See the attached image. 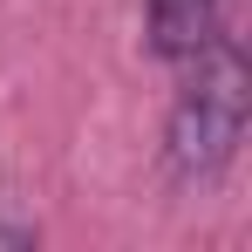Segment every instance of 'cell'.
Segmentation results:
<instances>
[{
    "label": "cell",
    "instance_id": "2",
    "mask_svg": "<svg viewBox=\"0 0 252 252\" xmlns=\"http://www.w3.org/2000/svg\"><path fill=\"white\" fill-rule=\"evenodd\" d=\"M150 7V48L164 62H191L218 34V7L225 0H143Z\"/></svg>",
    "mask_w": 252,
    "mask_h": 252
},
{
    "label": "cell",
    "instance_id": "3",
    "mask_svg": "<svg viewBox=\"0 0 252 252\" xmlns=\"http://www.w3.org/2000/svg\"><path fill=\"white\" fill-rule=\"evenodd\" d=\"M0 246H34V232H21V225H0Z\"/></svg>",
    "mask_w": 252,
    "mask_h": 252
},
{
    "label": "cell",
    "instance_id": "1",
    "mask_svg": "<svg viewBox=\"0 0 252 252\" xmlns=\"http://www.w3.org/2000/svg\"><path fill=\"white\" fill-rule=\"evenodd\" d=\"M184 68V89L170 102V129H164V157L184 184H211L232 164L239 136H246V109H252V68L232 34H211Z\"/></svg>",
    "mask_w": 252,
    "mask_h": 252
}]
</instances>
